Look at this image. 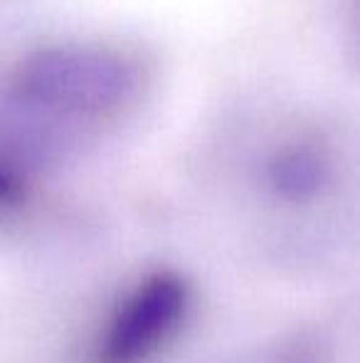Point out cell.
<instances>
[{
	"label": "cell",
	"mask_w": 360,
	"mask_h": 363,
	"mask_svg": "<svg viewBox=\"0 0 360 363\" xmlns=\"http://www.w3.org/2000/svg\"><path fill=\"white\" fill-rule=\"evenodd\" d=\"M185 287L180 279L158 274L141 284L111 319L99 346L101 363H136L158 349L182 316Z\"/></svg>",
	"instance_id": "cell-2"
},
{
	"label": "cell",
	"mask_w": 360,
	"mask_h": 363,
	"mask_svg": "<svg viewBox=\"0 0 360 363\" xmlns=\"http://www.w3.org/2000/svg\"><path fill=\"white\" fill-rule=\"evenodd\" d=\"M262 178L274 196L289 203H306L323 196L336 178L331 139L316 129L286 131L267 148Z\"/></svg>",
	"instance_id": "cell-3"
},
{
	"label": "cell",
	"mask_w": 360,
	"mask_h": 363,
	"mask_svg": "<svg viewBox=\"0 0 360 363\" xmlns=\"http://www.w3.org/2000/svg\"><path fill=\"white\" fill-rule=\"evenodd\" d=\"M346 28L360 60V0H346Z\"/></svg>",
	"instance_id": "cell-4"
},
{
	"label": "cell",
	"mask_w": 360,
	"mask_h": 363,
	"mask_svg": "<svg viewBox=\"0 0 360 363\" xmlns=\"http://www.w3.org/2000/svg\"><path fill=\"white\" fill-rule=\"evenodd\" d=\"M146 89L149 69L134 50L109 40H52L13 65L10 121L50 153L62 136L119 121Z\"/></svg>",
	"instance_id": "cell-1"
}]
</instances>
